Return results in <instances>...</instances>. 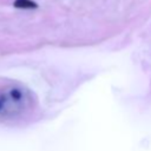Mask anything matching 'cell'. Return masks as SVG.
Returning a JSON list of instances; mask_svg holds the SVG:
<instances>
[{
  "mask_svg": "<svg viewBox=\"0 0 151 151\" xmlns=\"http://www.w3.org/2000/svg\"><path fill=\"white\" fill-rule=\"evenodd\" d=\"M35 106L33 93L17 81L0 83V120L26 117Z\"/></svg>",
  "mask_w": 151,
  "mask_h": 151,
  "instance_id": "6da1fadb",
  "label": "cell"
}]
</instances>
